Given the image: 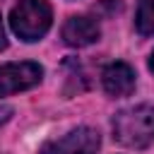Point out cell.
<instances>
[{
  "mask_svg": "<svg viewBox=\"0 0 154 154\" xmlns=\"http://www.w3.org/2000/svg\"><path fill=\"white\" fill-rule=\"evenodd\" d=\"M113 137L130 147L144 149L154 142V106H130L113 118Z\"/></svg>",
  "mask_w": 154,
  "mask_h": 154,
  "instance_id": "1",
  "label": "cell"
},
{
  "mask_svg": "<svg viewBox=\"0 0 154 154\" xmlns=\"http://www.w3.org/2000/svg\"><path fill=\"white\" fill-rule=\"evenodd\" d=\"M53 22L48 0H19L10 12V26L22 41H38Z\"/></svg>",
  "mask_w": 154,
  "mask_h": 154,
  "instance_id": "2",
  "label": "cell"
},
{
  "mask_svg": "<svg viewBox=\"0 0 154 154\" xmlns=\"http://www.w3.org/2000/svg\"><path fill=\"white\" fill-rule=\"evenodd\" d=\"M41 77H43L41 65L31 63V60L0 65V96H10V94H17V91H24V89L38 84Z\"/></svg>",
  "mask_w": 154,
  "mask_h": 154,
  "instance_id": "3",
  "label": "cell"
},
{
  "mask_svg": "<svg viewBox=\"0 0 154 154\" xmlns=\"http://www.w3.org/2000/svg\"><path fill=\"white\" fill-rule=\"evenodd\" d=\"M99 132L91 128H77L41 147V154H96Z\"/></svg>",
  "mask_w": 154,
  "mask_h": 154,
  "instance_id": "4",
  "label": "cell"
},
{
  "mask_svg": "<svg viewBox=\"0 0 154 154\" xmlns=\"http://www.w3.org/2000/svg\"><path fill=\"white\" fill-rule=\"evenodd\" d=\"M99 36H101V29L91 17H70L63 24V41L67 46L82 48V46L99 41Z\"/></svg>",
  "mask_w": 154,
  "mask_h": 154,
  "instance_id": "5",
  "label": "cell"
},
{
  "mask_svg": "<svg viewBox=\"0 0 154 154\" xmlns=\"http://www.w3.org/2000/svg\"><path fill=\"white\" fill-rule=\"evenodd\" d=\"M101 79H103V89L111 96H128L135 89V70L128 63H111L103 70Z\"/></svg>",
  "mask_w": 154,
  "mask_h": 154,
  "instance_id": "6",
  "label": "cell"
},
{
  "mask_svg": "<svg viewBox=\"0 0 154 154\" xmlns=\"http://www.w3.org/2000/svg\"><path fill=\"white\" fill-rule=\"evenodd\" d=\"M135 24H137L140 34H144V36L154 34V0H140L137 14H135Z\"/></svg>",
  "mask_w": 154,
  "mask_h": 154,
  "instance_id": "7",
  "label": "cell"
},
{
  "mask_svg": "<svg viewBox=\"0 0 154 154\" xmlns=\"http://www.w3.org/2000/svg\"><path fill=\"white\" fill-rule=\"evenodd\" d=\"M7 46V38H5V29H2V22H0V51Z\"/></svg>",
  "mask_w": 154,
  "mask_h": 154,
  "instance_id": "8",
  "label": "cell"
},
{
  "mask_svg": "<svg viewBox=\"0 0 154 154\" xmlns=\"http://www.w3.org/2000/svg\"><path fill=\"white\" fill-rule=\"evenodd\" d=\"M149 67H152V72H154V53H152V58H149Z\"/></svg>",
  "mask_w": 154,
  "mask_h": 154,
  "instance_id": "9",
  "label": "cell"
}]
</instances>
